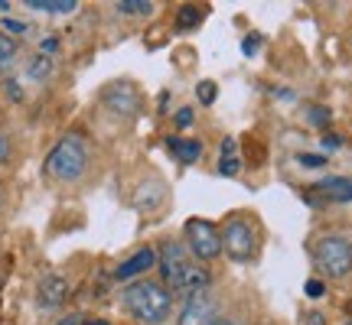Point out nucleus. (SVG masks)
Here are the masks:
<instances>
[{
  "label": "nucleus",
  "mask_w": 352,
  "mask_h": 325,
  "mask_svg": "<svg viewBox=\"0 0 352 325\" xmlns=\"http://www.w3.org/2000/svg\"><path fill=\"white\" fill-rule=\"evenodd\" d=\"M114 10L124 13V16H138V13H151L153 3L151 0H118V3H114Z\"/></svg>",
  "instance_id": "obj_15"
},
{
  "label": "nucleus",
  "mask_w": 352,
  "mask_h": 325,
  "mask_svg": "<svg viewBox=\"0 0 352 325\" xmlns=\"http://www.w3.org/2000/svg\"><path fill=\"white\" fill-rule=\"evenodd\" d=\"M85 166H88V147L85 140L76 137V134L63 137L46 156V176L59 179V182H76L78 176L85 173Z\"/></svg>",
  "instance_id": "obj_3"
},
{
  "label": "nucleus",
  "mask_w": 352,
  "mask_h": 325,
  "mask_svg": "<svg viewBox=\"0 0 352 325\" xmlns=\"http://www.w3.org/2000/svg\"><path fill=\"white\" fill-rule=\"evenodd\" d=\"M82 325H111V322H104V319H88V322H82Z\"/></svg>",
  "instance_id": "obj_32"
},
{
  "label": "nucleus",
  "mask_w": 352,
  "mask_h": 325,
  "mask_svg": "<svg viewBox=\"0 0 352 325\" xmlns=\"http://www.w3.org/2000/svg\"><path fill=\"white\" fill-rule=\"evenodd\" d=\"M222 250H226L232 261H252L254 250H258V238H254V228L245 218H232L222 231Z\"/></svg>",
  "instance_id": "obj_5"
},
{
  "label": "nucleus",
  "mask_w": 352,
  "mask_h": 325,
  "mask_svg": "<svg viewBox=\"0 0 352 325\" xmlns=\"http://www.w3.org/2000/svg\"><path fill=\"white\" fill-rule=\"evenodd\" d=\"M13 56H16V39H13V36H3V33H0V65H7Z\"/></svg>",
  "instance_id": "obj_19"
},
{
  "label": "nucleus",
  "mask_w": 352,
  "mask_h": 325,
  "mask_svg": "<svg viewBox=\"0 0 352 325\" xmlns=\"http://www.w3.org/2000/svg\"><path fill=\"white\" fill-rule=\"evenodd\" d=\"M215 319H219V315H215V300L209 293H196V296L186 300L176 325H212Z\"/></svg>",
  "instance_id": "obj_7"
},
{
  "label": "nucleus",
  "mask_w": 352,
  "mask_h": 325,
  "mask_svg": "<svg viewBox=\"0 0 352 325\" xmlns=\"http://www.w3.org/2000/svg\"><path fill=\"white\" fill-rule=\"evenodd\" d=\"M43 49H46V52H56V49H59V39H46V43H43Z\"/></svg>",
  "instance_id": "obj_31"
},
{
  "label": "nucleus",
  "mask_w": 352,
  "mask_h": 325,
  "mask_svg": "<svg viewBox=\"0 0 352 325\" xmlns=\"http://www.w3.org/2000/svg\"><path fill=\"white\" fill-rule=\"evenodd\" d=\"M307 121L314 127H329L333 114H329V108H323V104H310V108H307Z\"/></svg>",
  "instance_id": "obj_16"
},
{
  "label": "nucleus",
  "mask_w": 352,
  "mask_h": 325,
  "mask_svg": "<svg viewBox=\"0 0 352 325\" xmlns=\"http://www.w3.org/2000/svg\"><path fill=\"white\" fill-rule=\"evenodd\" d=\"M153 263H157V250H151V248H144V250H138L134 257H127L118 270H114V280H134V276H140V274H147Z\"/></svg>",
  "instance_id": "obj_10"
},
{
  "label": "nucleus",
  "mask_w": 352,
  "mask_h": 325,
  "mask_svg": "<svg viewBox=\"0 0 352 325\" xmlns=\"http://www.w3.org/2000/svg\"><path fill=\"white\" fill-rule=\"evenodd\" d=\"M307 325H323V315H320V313H310V315H307Z\"/></svg>",
  "instance_id": "obj_30"
},
{
  "label": "nucleus",
  "mask_w": 352,
  "mask_h": 325,
  "mask_svg": "<svg viewBox=\"0 0 352 325\" xmlns=\"http://www.w3.org/2000/svg\"><path fill=\"white\" fill-rule=\"evenodd\" d=\"M30 10H46V13H72L78 7L76 0H30Z\"/></svg>",
  "instance_id": "obj_14"
},
{
  "label": "nucleus",
  "mask_w": 352,
  "mask_h": 325,
  "mask_svg": "<svg viewBox=\"0 0 352 325\" xmlns=\"http://www.w3.org/2000/svg\"><path fill=\"white\" fill-rule=\"evenodd\" d=\"M297 162L307 166V169H320V166H327V160H323V156H316V153H297Z\"/></svg>",
  "instance_id": "obj_20"
},
{
  "label": "nucleus",
  "mask_w": 352,
  "mask_h": 325,
  "mask_svg": "<svg viewBox=\"0 0 352 325\" xmlns=\"http://www.w3.org/2000/svg\"><path fill=\"white\" fill-rule=\"evenodd\" d=\"M349 325H352V322H349Z\"/></svg>",
  "instance_id": "obj_35"
},
{
  "label": "nucleus",
  "mask_w": 352,
  "mask_h": 325,
  "mask_svg": "<svg viewBox=\"0 0 352 325\" xmlns=\"http://www.w3.org/2000/svg\"><path fill=\"white\" fill-rule=\"evenodd\" d=\"M157 263H160V276H164L166 289H173L179 296H196L209 287V270H202L183 250V244H173V241L164 244L157 254Z\"/></svg>",
  "instance_id": "obj_1"
},
{
  "label": "nucleus",
  "mask_w": 352,
  "mask_h": 325,
  "mask_svg": "<svg viewBox=\"0 0 352 325\" xmlns=\"http://www.w3.org/2000/svg\"><path fill=\"white\" fill-rule=\"evenodd\" d=\"M104 104H108L114 114H127V117H131V114H138L140 98L131 85H108L104 88Z\"/></svg>",
  "instance_id": "obj_9"
},
{
  "label": "nucleus",
  "mask_w": 352,
  "mask_h": 325,
  "mask_svg": "<svg viewBox=\"0 0 352 325\" xmlns=\"http://www.w3.org/2000/svg\"><path fill=\"white\" fill-rule=\"evenodd\" d=\"M314 257H316V267L327 276H336V280L352 270V244L346 238H340V234H329V238L320 241Z\"/></svg>",
  "instance_id": "obj_4"
},
{
  "label": "nucleus",
  "mask_w": 352,
  "mask_h": 325,
  "mask_svg": "<svg viewBox=\"0 0 352 325\" xmlns=\"http://www.w3.org/2000/svg\"><path fill=\"white\" fill-rule=\"evenodd\" d=\"M196 95H199L202 104H212V101H215V82H199Z\"/></svg>",
  "instance_id": "obj_21"
},
{
  "label": "nucleus",
  "mask_w": 352,
  "mask_h": 325,
  "mask_svg": "<svg viewBox=\"0 0 352 325\" xmlns=\"http://www.w3.org/2000/svg\"><path fill=\"white\" fill-rule=\"evenodd\" d=\"M323 289H327V287H323L320 280H310V283H307V296H314V300H316V296H323Z\"/></svg>",
  "instance_id": "obj_24"
},
{
  "label": "nucleus",
  "mask_w": 352,
  "mask_h": 325,
  "mask_svg": "<svg viewBox=\"0 0 352 325\" xmlns=\"http://www.w3.org/2000/svg\"><path fill=\"white\" fill-rule=\"evenodd\" d=\"M241 169V160H239V147H235V140L226 137L222 140V160H219V173L222 176H239Z\"/></svg>",
  "instance_id": "obj_13"
},
{
  "label": "nucleus",
  "mask_w": 352,
  "mask_h": 325,
  "mask_svg": "<svg viewBox=\"0 0 352 325\" xmlns=\"http://www.w3.org/2000/svg\"><path fill=\"white\" fill-rule=\"evenodd\" d=\"M124 306L138 322L164 325L173 300H170V289L164 283H157V280H138V283H131L124 289Z\"/></svg>",
  "instance_id": "obj_2"
},
{
  "label": "nucleus",
  "mask_w": 352,
  "mask_h": 325,
  "mask_svg": "<svg viewBox=\"0 0 352 325\" xmlns=\"http://www.w3.org/2000/svg\"><path fill=\"white\" fill-rule=\"evenodd\" d=\"M7 156H10V140H7L3 134H0V162L7 160Z\"/></svg>",
  "instance_id": "obj_27"
},
{
  "label": "nucleus",
  "mask_w": 352,
  "mask_h": 325,
  "mask_svg": "<svg viewBox=\"0 0 352 325\" xmlns=\"http://www.w3.org/2000/svg\"><path fill=\"white\" fill-rule=\"evenodd\" d=\"M0 10H10V3H7V0H0Z\"/></svg>",
  "instance_id": "obj_34"
},
{
  "label": "nucleus",
  "mask_w": 352,
  "mask_h": 325,
  "mask_svg": "<svg viewBox=\"0 0 352 325\" xmlns=\"http://www.w3.org/2000/svg\"><path fill=\"white\" fill-rule=\"evenodd\" d=\"M199 20H202L199 7H183L179 16H176V26H179V29H192V26H199Z\"/></svg>",
  "instance_id": "obj_17"
},
{
  "label": "nucleus",
  "mask_w": 352,
  "mask_h": 325,
  "mask_svg": "<svg viewBox=\"0 0 352 325\" xmlns=\"http://www.w3.org/2000/svg\"><path fill=\"white\" fill-rule=\"evenodd\" d=\"M186 241H189V250H192L199 261H215V257L222 254V234L215 231V225L202 221V218L186 221Z\"/></svg>",
  "instance_id": "obj_6"
},
{
  "label": "nucleus",
  "mask_w": 352,
  "mask_h": 325,
  "mask_svg": "<svg viewBox=\"0 0 352 325\" xmlns=\"http://www.w3.org/2000/svg\"><path fill=\"white\" fill-rule=\"evenodd\" d=\"M258 46H261V39H258V36H248L245 43H241V52H245V56H254V52H258Z\"/></svg>",
  "instance_id": "obj_23"
},
{
  "label": "nucleus",
  "mask_w": 352,
  "mask_h": 325,
  "mask_svg": "<svg viewBox=\"0 0 352 325\" xmlns=\"http://www.w3.org/2000/svg\"><path fill=\"white\" fill-rule=\"evenodd\" d=\"M3 29H7V33H23L26 23H20V20H10V16H7V20H3Z\"/></svg>",
  "instance_id": "obj_25"
},
{
  "label": "nucleus",
  "mask_w": 352,
  "mask_h": 325,
  "mask_svg": "<svg viewBox=\"0 0 352 325\" xmlns=\"http://www.w3.org/2000/svg\"><path fill=\"white\" fill-rule=\"evenodd\" d=\"M65 296H69V283H65V276L59 274H50L39 280V289H36V300L43 309H56V306H63Z\"/></svg>",
  "instance_id": "obj_8"
},
{
  "label": "nucleus",
  "mask_w": 352,
  "mask_h": 325,
  "mask_svg": "<svg viewBox=\"0 0 352 325\" xmlns=\"http://www.w3.org/2000/svg\"><path fill=\"white\" fill-rule=\"evenodd\" d=\"M212 325H235V322H232V319H215Z\"/></svg>",
  "instance_id": "obj_33"
},
{
  "label": "nucleus",
  "mask_w": 352,
  "mask_h": 325,
  "mask_svg": "<svg viewBox=\"0 0 352 325\" xmlns=\"http://www.w3.org/2000/svg\"><path fill=\"white\" fill-rule=\"evenodd\" d=\"M166 147H170V153H173L179 162H196L202 156V143H199V140L170 137V140H166Z\"/></svg>",
  "instance_id": "obj_12"
},
{
  "label": "nucleus",
  "mask_w": 352,
  "mask_h": 325,
  "mask_svg": "<svg viewBox=\"0 0 352 325\" xmlns=\"http://www.w3.org/2000/svg\"><path fill=\"white\" fill-rule=\"evenodd\" d=\"M7 91H10V98H23V95H20V85H16V82H7Z\"/></svg>",
  "instance_id": "obj_28"
},
{
  "label": "nucleus",
  "mask_w": 352,
  "mask_h": 325,
  "mask_svg": "<svg viewBox=\"0 0 352 325\" xmlns=\"http://www.w3.org/2000/svg\"><path fill=\"white\" fill-rule=\"evenodd\" d=\"M192 121H196V111H192V108H179V111H176V124L179 127H189Z\"/></svg>",
  "instance_id": "obj_22"
},
{
  "label": "nucleus",
  "mask_w": 352,
  "mask_h": 325,
  "mask_svg": "<svg viewBox=\"0 0 352 325\" xmlns=\"http://www.w3.org/2000/svg\"><path fill=\"white\" fill-rule=\"evenodd\" d=\"M314 192H320L327 202H352V179L349 176H329L323 182H316Z\"/></svg>",
  "instance_id": "obj_11"
},
{
  "label": "nucleus",
  "mask_w": 352,
  "mask_h": 325,
  "mask_svg": "<svg viewBox=\"0 0 352 325\" xmlns=\"http://www.w3.org/2000/svg\"><path fill=\"white\" fill-rule=\"evenodd\" d=\"M56 325H82V319H78V315H65V319H59Z\"/></svg>",
  "instance_id": "obj_29"
},
{
  "label": "nucleus",
  "mask_w": 352,
  "mask_h": 325,
  "mask_svg": "<svg viewBox=\"0 0 352 325\" xmlns=\"http://www.w3.org/2000/svg\"><path fill=\"white\" fill-rule=\"evenodd\" d=\"M323 147H327V150H340V147H342V137H336V134H327V137H323Z\"/></svg>",
  "instance_id": "obj_26"
},
{
  "label": "nucleus",
  "mask_w": 352,
  "mask_h": 325,
  "mask_svg": "<svg viewBox=\"0 0 352 325\" xmlns=\"http://www.w3.org/2000/svg\"><path fill=\"white\" fill-rule=\"evenodd\" d=\"M50 72H52V62L46 56H36V59L30 62V78H50Z\"/></svg>",
  "instance_id": "obj_18"
}]
</instances>
